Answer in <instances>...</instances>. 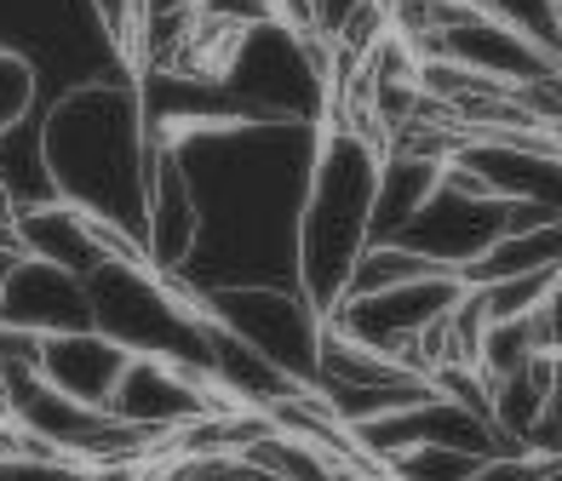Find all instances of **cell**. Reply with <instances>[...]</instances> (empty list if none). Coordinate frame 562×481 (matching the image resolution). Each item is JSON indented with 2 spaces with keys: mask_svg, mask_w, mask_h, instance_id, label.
I'll return each instance as SVG.
<instances>
[{
  "mask_svg": "<svg viewBox=\"0 0 562 481\" xmlns=\"http://www.w3.org/2000/svg\"><path fill=\"white\" fill-rule=\"evenodd\" d=\"M459 298H465V275H459V270H437V275H419V282L368 293V298H345V304H334V316H327V321H334L339 333H350V339H362L373 350H385V356H402V362L419 367L425 333L453 310Z\"/></svg>",
  "mask_w": 562,
  "mask_h": 481,
  "instance_id": "cell-4",
  "label": "cell"
},
{
  "mask_svg": "<svg viewBox=\"0 0 562 481\" xmlns=\"http://www.w3.org/2000/svg\"><path fill=\"white\" fill-rule=\"evenodd\" d=\"M0 424H7V378H0Z\"/></svg>",
  "mask_w": 562,
  "mask_h": 481,
  "instance_id": "cell-18",
  "label": "cell"
},
{
  "mask_svg": "<svg viewBox=\"0 0 562 481\" xmlns=\"http://www.w3.org/2000/svg\"><path fill=\"white\" fill-rule=\"evenodd\" d=\"M482 7L562 64V0H482Z\"/></svg>",
  "mask_w": 562,
  "mask_h": 481,
  "instance_id": "cell-12",
  "label": "cell"
},
{
  "mask_svg": "<svg viewBox=\"0 0 562 481\" xmlns=\"http://www.w3.org/2000/svg\"><path fill=\"white\" fill-rule=\"evenodd\" d=\"M144 264L184 282L201 247V195L178 144L167 133L149 138V172H144Z\"/></svg>",
  "mask_w": 562,
  "mask_h": 481,
  "instance_id": "cell-6",
  "label": "cell"
},
{
  "mask_svg": "<svg viewBox=\"0 0 562 481\" xmlns=\"http://www.w3.org/2000/svg\"><path fill=\"white\" fill-rule=\"evenodd\" d=\"M0 247H12V230H7V224H0Z\"/></svg>",
  "mask_w": 562,
  "mask_h": 481,
  "instance_id": "cell-19",
  "label": "cell"
},
{
  "mask_svg": "<svg viewBox=\"0 0 562 481\" xmlns=\"http://www.w3.org/2000/svg\"><path fill=\"white\" fill-rule=\"evenodd\" d=\"M0 321L30 327L41 339L46 333H75V327H92V287H87V275L18 252L7 282H0Z\"/></svg>",
  "mask_w": 562,
  "mask_h": 481,
  "instance_id": "cell-8",
  "label": "cell"
},
{
  "mask_svg": "<svg viewBox=\"0 0 562 481\" xmlns=\"http://www.w3.org/2000/svg\"><path fill=\"white\" fill-rule=\"evenodd\" d=\"M442 264H430L425 252H414L407 241H373L362 252V264L350 270V287L345 298H368V293H385V287H402V282H419V275H437ZM339 298V304H345Z\"/></svg>",
  "mask_w": 562,
  "mask_h": 481,
  "instance_id": "cell-10",
  "label": "cell"
},
{
  "mask_svg": "<svg viewBox=\"0 0 562 481\" xmlns=\"http://www.w3.org/2000/svg\"><path fill=\"white\" fill-rule=\"evenodd\" d=\"M126 362H133V350L110 339L104 327H75V333L41 339V378L69 401H87V408H110Z\"/></svg>",
  "mask_w": 562,
  "mask_h": 481,
  "instance_id": "cell-9",
  "label": "cell"
},
{
  "mask_svg": "<svg viewBox=\"0 0 562 481\" xmlns=\"http://www.w3.org/2000/svg\"><path fill=\"white\" fill-rule=\"evenodd\" d=\"M425 53L453 64V69H465V75H482V81H494V87H510V92L562 75L557 58H546L533 41H522L510 23H499L482 0H459V12L425 41Z\"/></svg>",
  "mask_w": 562,
  "mask_h": 481,
  "instance_id": "cell-5",
  "label": "cell"
},
{
  "mask_svg": "<svg viewBox=\"0 0 562 481\" xmlns=\"http://www.w3.org/2000/svg\"><path fill=\"white\" fill-rule=\"evenodd\" d=\"M540 481H562V459H551V465H546V476H540Z\"/></svg>",
  "mask_w": 562,
  "mask_h": 481,
  "instance_id": "cell-17",
  "label": "cell"
},
{
  "mask_svg": "<svg viewBox=\"0 0 562 481\" xmlns=\"http://www.w3.org/2000/svg\"><path fill=\"white\" fill-rule=\"evenodd\" d=\"M218 408H229V401L207 385V378L167 362V356H133L126 373H121V385H115V396H110V413L126 419L133 430H144V436H156L161 447L178 436V430H190L195 419H207Z\"/></svg>",
  "mask_w": 562,
  "mask_h": 481,
  "instance_id": "cell-7",
  "label": "cell"
},
{
  "mask_svg": "<svg viewBox=\"0 0 562 481\" xmlns=\"http://www.w3.org/2000/svg\"><path fill=\"white\" fill-rule=\"evenodd\" d=\"M540 476H546V459H533V453H494L471 481H540Z\"/></svg>",
  "mask_w": 562,
  "mask_h": 481,
  "instance_id": "cell-15",
  "label": "cell"
},
{
  "mask_svg": "<svg viewBox=\"0 0 562 481\" xmlns=\"http://www.w3.org/2000/svg\"><path fill=\"white\" fill-rule=\"evenodd\" d=\"M379 172H385V149L362 126L327 121L316 133L311 179H304V201H299V230H293V282L322 316H334V304L350 287V270L373 247Z\"/></svg>",
  "mask_w": 562,
  "mask_h": 481,
  "instance_id": "cell-2",
  "label": "cell"
},
{
  "mask_svg": "<svg viewBox=\"0 0 562 481\" xmlns=\"http://www.w3.org/2000/svg\"><path fill=\"white\" fill-rule=\"evenodd\" d=\"M488 459H476V453H459V447H407L385 465L391 481H471Z\"/></svg>",
  "mask_w": 562,
  "mask_h": 481,
  "instance_id": "cell-13",
  "label": "cell"
},
{
  "mask_svg": "<svg viewBox=\"0 0 562 481\" xmlns=\"http://www.w3.org/2000/svg\"><path fill=\"white\" fill-rule=\"evenodd\" d=\"M41 115V64L0 41V133Z\"/></svg>",
  "mask_w": 562,
  "mask_h": 481,
  "instance_id": "cell-11",
  "label": "cell"
},
{
  "mask_svg": "<svg viewBox=\"0 0 562 481\" xmlns=\"http://www.w3.org/2000/svg\"><path fill=\"white\" fill-rule=\"evenodd\" d=\"M149 138H156V126L144 115L138 75L75 81L41 110V149L53 190L126 236H144Z\"/></svg>",
  "mask_w": 562,
  "mask_h": 481,
  "instance_id": "cell-1",
  "label": "cell"
},
{
  "mask_svg": "<svg viewBox=\"0 0 562 481\" xmlns=\"http://www.w3.org/2000/svg\"><path fill=\"white\" fill-rule=\"evenodd\" d=\"M201 310L218 327H229L241 344H252L259 356H270L288 378L316 390V362H322V333L327 316L304 298L299 282H229L195 293Z\"/></svg>",
  "mask_w": 562,
  "mask_h": 481,
  "instance_id": "cell-3",
  "label": "cell"
},
{
  "mask_svg": "<svg viewBox=\"0 0 562 481\" xmlns=\"http://www.w3.org/2000/svg\"><path fill=\"white\" fill-rule=\"evenodd\" d=\"M528 327H533V344H540V356L562 362V275L551 282V293H546L540 304H533Z\"/></svg>",
  "mask_w": 562,
  "mask_h": 481,
  "instance_id": "cell-14",
  "label": "cell"
},
{
  "mask_svg": "<svg viewBox=\"0 0 562 481\" xmlns=\"http://www.w3.org/2000/svg\"><path fill=\"white\" fill-rule=\"evenodd\" d=\"M12 259H18V247H0V282H7V270H12Z\"/></svg>",
  "mask_w": 562,
  "mask_h": 481,
  "instance_id": "cell-16",
  "label": "cell"
}]
</instances>
